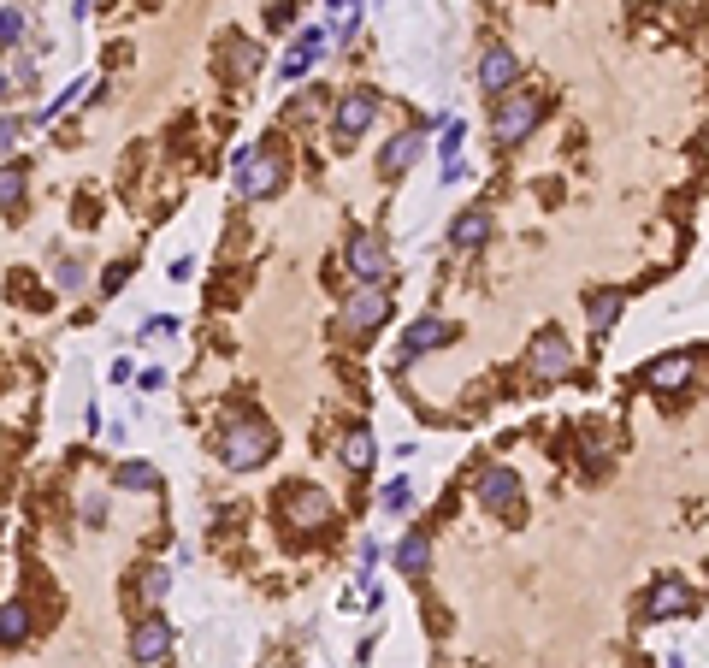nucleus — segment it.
I'll list each match as a JSON object with an SVG mask.
<instances>
[{
	"label": "nucleus",
	"mask_w": 709,
	"mask_h": 668,
	"mask_svg": "<svg viewBox=\"0 0 709 668\" xmlns=\"http://www.w3.org/2000/svg\"><path fill=\"white\" fill-rule=\"evenodd\" d=\"M18 36H24V12H18V6H6V12H0V48H12Z\"/></svg>",
	"instance_id": "24"
},
{
	"label": "nucleus",
	"mask_w": 709,
	"mask_h": 668,
	"mask_svg": "<svg viewBox=\"0 0 709 668\" xmlns=\"http://www.w3.org/2000/svg\"><path fill=\"white\" fill-rule=\"evenodd\" d=\"M343 462H349L355 473L373 468V432H367V426H355V432L343 438Z\"/></svg>",
	"instance_id": "21"
},
{
	"label": "nucleus",
	"mask_w": 709,
	"mask_h": 668,
	"mask_svg": "<svg viewBox=\"0 0 709 668\" xmlns=\"http://www.w3.org/2000/svg\"><path fill=\"white\" fill-rule=\"evenodd\" d=\"M432 562V538L426 533H408L402 544H396V568H408V574H420Z\"/></svg>",
	"instance_id": "19"
},
{
	"label": "nucleus",
	"mask_w": 709,
	"mask_h": 668,
	"mask_svg": "<svg viewBox=\"0 0 709 668\" xmlns=\"http://www.w3.org/2000/svg\"><path fill=\"white\" fill-rule=\"evenodd\" d=\"M166 645H172L166 615H148V621H136V633H130V663H160Z\"/></svg>",
	"instance_id": "11"
},
{
	"label": "nucleus",
	"mask_w": 709,
	"mask_h": 668,
	"mask_svg": "<svg viewBox=\"0 0 709 668\" xmlns=\"http://www.w3.org/2000/svg\"><path fill=\"white\" fill-rule=\"evenodd\" d=\"M166 586H172V580H166V568H148V580H142V598L160 603V598H166Z\"/></svg>",
	"instance_id": "25"
},
{
	"label": "nucleus",
	"mask_w": 709,
	"mask_h": 668,
	"mask_svg": "<svg viewBox=\"0 0 709 668\" xmlns=\"http://www.w3.org/2000/svg\"><path fill=\"white\" fill-rule=\"evenodd\" d=\"M408 503H414L408 479H390V485H385V509H408Z\"/></svg>",
	"instance_id": "26"
},
{
	"label": "nucleus",
	"mask_w": 709,
	"mask_h": 668,
	"mask_svg": "<svg viewBox=\"0 0 709 668\" xmlns=\"http://www.w3.org/2000/svg\"><path fill=\"white\" fill-rule=\"evenodd\" d=\"M515 77H520L515 48H485V60H479V89H485V95H509Z\"/></svg>",
	"instance_id": "9"
},
{
	"label": "nucleus",
	"mask_w": 709,
	"mask_h": 668,
	"mask_svg": "<svg viewBox=\"0 0 709 668\" xmlns=\"http://www.w3.org/2000/svg\"><path fill=\"white\" fill-rule=\"evenodd\" d=\"M479 503L485 509H520V479H515V468H485L479 473Z\"/></svg>",
	"instance_id": "12"
},
{
	"label": "nucleus",
	"mask_w": 709,
	"mask_h": 668,
	"mask_svg": "<svg viewBox=\"0 0 709 668\" xmlns=\"http://www.w3.org/2000/svg\"><path fill=\"white\" fill-rule=\"evenodd\" d=\"M325 54V30H302L296 36V48H290V60H284V77H302V71L314 66Z\"/></svg>",
	"instance_id": "17"
},
{
	"label": "nucleus",
	"mask_w": 709,
	"mask_h": 668,
	"mask_svg": "<svg viewBox=\"0 0 709 668\" xmlns=\"http://www.w3.org/2000/svg\"><path fill=\"white\" fill-rule=\"evenodd\" d=\"M272 426L260 420V414H243V420H231L225 426V438H219V456H225V468L231 473H249V468H260L266 456H272Z\"/></svg>",
	"instance_id": "1"
},
{
	"label": "nucleus",
	"mask_w": 709,
	"mask_h": 668,
	"mask_svg": "<svg viewBox=\"0 0 709 668\" xmlns=\"http://www.w3.org/2000/svg\"><path fill=\"white\" fill-rule=\"evenodd\" d=\"M538 119H544V95H526L520 89V95H503V107H497L491 125H497V142H526Z\"/></svg>",
	"instance_id": "2"
},
{
	"label": "nucleus",
	"mask_w": 709,
	"mask_h": 668,
	"mask_svg": "<svg viewBox=\"0 0 709 668\" xmlns=\"http://www.w3.org/2000/svg\"><path fill=\"white\" fill-rule=\"evenodd\" d=\"M284 184V166H278V154H237V196H272Z\"/></svg>",
	"instance_id": "5"
},
{
	"label": "nucleus",
	"mask_w": 709,
	"mask_h": 668,
	"mask_svg": "<svg viewBox=\"0 0 709 668\" xmlns=\"http://www.w3.org/2000/svg\"><path fill=\"white\" fill-rule=\"evenodd\" d=\"M438 148H444V166H455V154H461V119L444 125V142H438Z\"/></svg>",
	"instance_id": "27"
},
{
	"label": "nucleus",
	"mask_w": 709,
	"mask_h": 668,
	"mask_svg": "<svg viewBox=\"0 0 709 668\" xmlns=\"http://www.w3.org/2000/svg\"><path fill=\"white\" fill-rule=\"evenodd\" d=\"M373 119H379V95H373V89L343 95V107H337V119H331V142H337V148H355V136L367 131Z\"/></svg>",
	"instance_id": "3"
},
{
	"label": "nucleus",
	"mask_w": 709,
	"mask_h": 668,
	"mask_svg": "<svg viewBox=\"0 0 709 668\" xmlns=\"http://www.w3.org/2000/svg\"><path fill=\"white\" fill-rule=\"evenodd\" d=\"M526 367H532L538 379H568V367H574V349H568V337H562V332H538L532 355H526Z\"/></svg>",
	"instance_id": "8"
},
{
	"label": "nucleus",
	"mask_w": 709,
	"mask_h": 668,
	"mask_svg": "<svg viewBox=\"0 0 709 668\" xmlns=\"http://www.w3.org/2000/svg\"><path fill=\"white\" fill-rule=\"evenodd\" d=\"M585 320H591V332H615V320H621V290H585Z\"/></svg>",
	"instance_id": "16"
},
{
	"label": "nucleus",
	"mask_w": 709,
	"mask_h": 668,
	"mask_svg": "<svg viewBox=\"0 0 709 668\" xmlns=\"http://www.w3.org/2000/svg\"><path fill=\"white\" fill-rule=\"evenodd\" d=\"M24 196V166H0V207H18Z\"/></svg>",
	"instance_id": "23"
},
{
	"label": "nucleus",
	"mask_w": 709,
	"mask_h": 668,
	"mask_svg": "<svg viewBox=\"0 0 709 668\" xmlns=\"http://www.w3.org/2000/svg\"><path fill=\"white\" fill-rule=\"evenodd\" d=\"M686 609H692V586H686V580H674V574H668V580H656V586H650V598H645L650 621H674V615H686Z\"/></svg>",
	"instance_id": "10"
},
{
	"label": "nucleus",
	"mask_w": 709,
	"mask_h": 668,
	"mask_svg": "<svg viewBox=\"0 0 709 668\" xmlns=\"http://www.w3.org/2000/svg\"><path fill=\"white\" fill-rule=\"evenodd\" d=\"M60 284L65 290H77V284H83V261H60Z\"/></svg>",
	"instance_id": "28"
},
{
	"label": "nucleus",
	"mask_w": 709,
	"mask_h": 668,
	"mask_svg": "<svg viewBox=\"0 0 709 668\" xmlns=\"http://www.w3.org/2000/svg\"><path fill=\"white\" fill-rule=\"evenodd\" d=\"M12 142H18V119H0V154H6Z\"/></svg>",
	"instance_id": "29"
},
{
	"label": "nucleus",
	"mask_w": 709,
	"mask_h": 668,
	"mask_svg": "<svg viewBox=\"0 0 709 668\" xmlns=\"http://www.w3.org/2000/svg\"><path fill=\"white\" fill-rule=\"evenodd\" d=\"M30 639V609L24 603H6L0 609V645H24Z\"/></svg>",
	"instance_id": "20"
},
{
	"label": "nucleus",
	"mask_w": 709,
	"mask_h": 668,
	"mask_svg": "<svg viewBox=\"0 0 709 668\" xmlns=\"http://www.w3.org/2000/svg\"><path fill=\"white\" fill-rule=\"evenodd\" d=\"M331 12H361V0H325Z\"/></svg>",
	"instance_id": "31"
},
{
	"label": "nucleus",
	"mask_w": 709,
	"mask_h": 668,
	"mask_svg": "<svg viewBox=\"0 0 709 668\" xmlns=\"http://www.w3.org/2000/svg\"><path fill=\"white\" fill-rule=\"evenodd\" d=\"M692 373H698V355H662V361H650V391H686L692 385Z\"/></svg>",
	"instance_id": "13"
},
{
	"label": "nucleus",
	"mask_w": 709,
	"mask_h": 668,
	"mask_svg": "<svg viewBox=\"0 0 709 668\" xmlns=\"http://www.w3.org/2000/svg\"><path fill=\"white\" fill-rule=\"evenodd\" d=\"M278 509H284V521H290L296 533H320L325 521H331V497L314 491V485H290Z\"/></svg>",
	"instance_id": "4"
},
{
	"label": "nucleus",
	"mask_w": 709,
	"mask_h": 668,
	"mask_svg": "<svg viewBox=\"0 0 709 668\" xmlns=\"http://www.w3.org/2000/svg\"><path fill=\"white\" fill-rule=\"evenodd\" d=\"M444 343H450V326H444V320H414V326L402 332V355H396V367L414 361V355H432V349H444Z\"/></svg>",
	"instance_id": "14"
},
{
	"label": "nucleus",
	"mask_w": 709,
	"mask_h": 668,
	"mask_svg": "<svg viewBox=\"0 0 709 668\" xmlns=\"http://www.w3.org/2000/svg\"><path fill=\"white\" fill-rule=\"evenodd\" d=\"M450 237H455V249H479V243L491 237V213H479V207L461 213V219L450 225Z\"/></svg>",
	"instance_id": "18"
},
{
	"label": "nucleus",
	"mask_w": 709,
	"mask_h": 668,
	"mask_svg": "<svg viewBox=\"0 0 709 668\" xmlns=\"http://www.w3.org/2000/svg\"><path fill=\"white\" fill-rule=\"evenodd\" d=\"M0 101H6V77H0Z\"/></svg>",
	"instance_id": "32"
},
{
	"label": "nucleus",
	"mask_w": 709,
	"mask_h": 668,
	"mask_svg": "<svg viewBox=\"0 0 709 668\" xmlns=\"http://www.w3.org/2000/svg\"><path fill=\"white\" fill-rule=\"evenodd\" d=\"M343 261H349V272L361 278V284H379L390 267V255H385V243L373 237V231H355L349 243H343Z\"/></svg>",
	"instance_id": "7"
},
{
	"label": "nucleus",
	"mask_w": 709,
	"mask_h": 668,
	"mask_svg": "<svg viewBox=\"0 0 709 668\" xmlns=\"http://www.w3.org/2000/svg\"><path fill=\"white\" fill-rule=\"evenodd\" d=\"M166 332H178V320H148L142 326V337H166Z\"/></svg>",
	"instance_id": "30"
},
{
	"label": "nucleus",
	"mask_w": 709,
	"mask_h": 668,
	"mask_svg": "<svg viewBox=\"0 0 709 668\" xmlns=\"http://www.w3.org/2000/svg\"><path fill=\"white\" fill-rule=\"evenodd\" d=\"M414 160H420V131H396L385 142V154H379V172H385V178H396V172H408Z\"/></svg>",
	"instance_id": "15"
},
{
	"label": "nucleus",
	"mask_w": 709,
	"mask_h": 668,
	"mask_svg": "<svg viewBox=\"0 0 709 668\" xmlns=\"http://www.w3.org/2000/svg\"><path fill=\"white\" fill-rule=\"evenodd\" d=\"M119 485H125V491H154L160 473L148 468V462H125V468H119Z\"/></svg>",
	"instance_id": "22"
},
{
	"label": "nucleus",
	"mask_w": 709,
	"mask_h": 668,
	"mask_svg": "<svg viewBox=\"0 0 709 668\" xmlns=\"http://www.w3.org/2000/svg\"><path fill=\"white\" fill-rule=\"evenodd\" d=\"M390 320V296L379 284H355V296H349V308H343V326L349 332H379Z\"/></svg>",
	"instance_id": "6"
}]
</instances>
